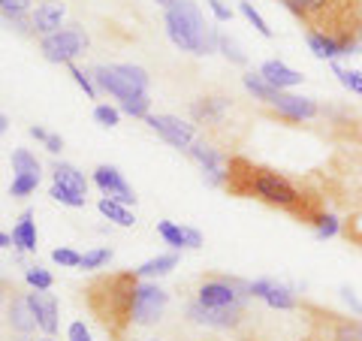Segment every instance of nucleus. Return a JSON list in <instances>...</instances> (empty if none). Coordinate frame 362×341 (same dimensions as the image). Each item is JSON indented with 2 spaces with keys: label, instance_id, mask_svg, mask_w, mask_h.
Returning a JSON list of instances; mask_svg holds the SVG:
<instances>
[{
  "label": "nucleus",
  "instance_id": "33",
  "mask_svg": "<svg viewBox=\"0 0 362 341\" xmlns=\"http://www.w3.org/2000/svg\"><path fill=\"white\" fill-rule=\"evenodd\" d=\"M25 281L30 284L33 290H52V284H54L52 272H45L42 266H30V269L25 272Z\"/></svg>",
  "mask_w": 362,
  "mask_h": 341
},
{
  "label": "nucleus",
  "instance_id": "26",
  "mask_svg": "<svg viewBox=\"0 0 362 341\" xmlns=\"http://www.w3.org/2000/svg\"><path fill=\"white\" fill-rule=\"evenodd\" d=\"M341 221H338V214H332V212H320L314 218V233H317V238H332V236H338L341 233Z\"/></svg>",
  "mask_w": 362,
  "mask_h": 341
},
{
  "label": "nucleus",
  "instance_id": "51",
  "mask_svg": "<svg viewBox=\"0 0 362 341\" xmlns=\"http://www.w3.org/2000/svg\"><path fill=\"white\" fill-rule=\"evenodd\" d=\"M37 341H54V338H52V335H45V338H37Z\"/></svg>",
  "mask_w": 362,
  "mask_h": 341
},
{
  "label": "nucleus",
  "instance_id": "38",
  "mask_svg": "<svg viewBox=\"0 0 362 341\" xmlns=\"http://www.w3.org/2000/svg\"><path fill=\"white\" fill-rule=\"evenodd\" d=\"M52 260H54L58 266H66V269L82 266V254H76L73 248H58V251H52Z\"/></svg>",
  "mask_w": 362,
  "mask_h": 341
},
{
  "label": "nucleus",
  "instance_id": "9",
  "mask_svg": "<svg viewBox=\"0 0 362 341\" xmlns=\"http://www.w3.org/2000/svg\"><path fill=\"white\" fill-rule=\"evenodd\" d=\"M187 320L211 329H235L245 320V305H230V308H206L197 299L187 305Z\"/></svg>",
  "mask_w": 362,
  "mask_h": 341
},
{
  "label": "nucleus",
  "instance_id": "47",
  "mask_svg": "<svg viewBox=\"0 0 362 341\" xmlns=\"http://www.w3.org/2000/svg\"><path fill=\"white\" fill-rule=\"evenodd\" d=\"M13 293H16V290H9V284H6L4 278H0V302L9 299V296H13Z\"/></svg>",
  "mask_w": 362,
  "mask_h": 341
},
{
  "label": "nucleus",
  "instance_id": "43",
  "mask_svg": "<svg viewBox=\"0 0 362 341\" xmlns=\"http://www.w3.org/2000/svg\"><path fill=\"white\" fill-rule=\"evenodd\" d=\"M272 278H257V281H251V299H266V293H269V287H272Z\"/></svg>",
  "mask_w": 362,
  "mask_h": 341
},
{
  "label": "nucleus",
  "instance_id": "23",
  "mask_svg": "<svg viewBox=\"0 0 362 341\" xmlns=\"http://www.w3.org/2000/svg\"><path fill=\"white\" fill-rule=\"evenodd\" d=\"M178 266V254H160V257H151L148 263H142L139 269H133L139 278H160V275H169Z\"/></svg>",
  "mask_w": 362,
  "mask_h": 341
},
{
  "label": "nucleus",
  "instance_id": "18",
  "mask_svg": "<svg viewBox=\"0 0 362 341\" xmlns=\"http://www.w3.org/2000/svg\"><path fill=\"white\" fill-rule=\"evenodd\" d=\"M157 233H160L163 242L173 245L175 251H181V248H199L202 245L199 230H194V226H178L173 221H160V224H157Z\"/></svg>",
  "mask_w": 362,
  "mask_h": 341
},
{
  "label": "nucleus",
  "instance_id": "50",
  "mask_svg": "<svg viewBox=\"0 0 362 341\" xmlns=\"http://www.w3.org/2000/svg\"><path fill=\"white\" fill-rule=\"evenodd\" d=\"M154 4H160V6H163V9H166V6H169V4H173V0H154Z\"/></svg>",
  "mask_w": 362,
  "mask_h": 341
},
{
  "label": "nucleus",
  "instance_id": "52",
  "mask_svg": "<svg viewBox=\"0 0 362 341\" xmlns=\"http://www.w3.org/2000/svg\"><path fill=\"white\" fill-rule=\"evenodd\" d=\"M18 341H33V338H28V335H21V338H18Z\"/></svg>",
  "mask_w": 362,
  "mask_h": 341
},
{
  "label": "nucleus",
  "instance_id": "36",
  "mask_svg": "<svg viewBox=\"0 0 362 341\" xmlns=\"http://www.w3.org/2000/svg\"><path fill=\"white\" fill-rule=\"evenodd\" d=\"M112 260V248H94V251L82 254V269H100Z\"/></svg>",
  "mask_w": 362,
  "mask_h": 341
},
{
  "label": "nucleus",
  "instance_id": "2",
  "mask_svg": "<svg viewBox=\"0 0 362 341\" xmlns=\"http://www.w3.org/2000/svg\"><path fill=\"white\" fill-rule=\"evenodd\" d=\"M139 290L136 272H115L100 275L85 287V305L97 317V323L106 329L112 341H124L127 329L133 326V302Z\"/></svg>",
  "mask_w": 362,
  "mask_h": 341
},
{
  "label": "nucleus",
  "instance_id": "46",
  "mask_svg": "<svg viewBox=\"0 0 362 341\" xmlns=\"http://www.w3.org/2000/svg\"><path fill=\"white\" fill-rule=\"evenodd\" d=\"M30 136H33V139H40V142H45V139H49V130L40 127V124H33V127H30Z\"/></svg>",
  "mask_w": 362,
  "mask_h": 341
},
{
  "label": "nucleus",
  "instance_id": "11",
  "mask_svg": "<svg viewBox=\"0 0 362 341\" xmlns=\"http://www.w3.org/2000/svg\"><path fill=\"white\" fill-rule=\"evenodd\" d=\"M28 305H30L33 317H37V326L42 329L45 335L58 333V299H54L49 290H33V293H28Z\"/></svg>",
  "mask_w": 362,
  "mask_h": 341
},
{
  "label": "nucleus",
  "instance_id": "45",
  "mask_svg": "<svg viewBox=\"0 0 362 341\" xmlns=\"http://www.w3.org/2000/svg\"><path fill=\"white\" fill-rule=\"evenodd\" d=\"M42 145H45V151H52V154H58V151L64 149V139H61V136H54V133H49V139H45Z\"/></svg>",
  "mask_w": 362,
  "mask_h": 341
},
{
  "label": "nucleus",
  "instance_id": "3",
  "mask_svg": "<svg viewBox=\"0 0 362 341\" xmlns=\"http://www.w3.org/2000/svg\"><path fill=\"white\" fill-rule=\"evenodd\" d=\"M163 25H166V33H169V40H173V45L181 52H190V54L218 52L221 33L214 30V25H209V21L202 18L194 0H173V4L166 6Z\"/></svg>",
  "mask_w": 362,
  "mask_h": 341
},
{
  "label": "nucleus",
  "instance_id": "17",
  "mask_svg": "<svg viewBox=\"0 0 362 341\" xmlns=\"http://www.w3.org/2000/svg\"><path fill=\"white\" fill-rule=\"evenodd\" d=\"M259 76L266 79V82L272 88L278 91H287V88H296L305 82V76L299 70H293V67H287L284 61H266L263 67H259Z\"/></svg>",
  "mask_w": 362,
  "mask_h": 341
},
{
  "label": "nucleus",
  "instance_id": "53",
  "mask_svg": "<svg viewBox=\"0 0 362 341\" xmlns=\"http://www.w3.org/2000/svg\"><path fill=\"white\" fill-rule=\"evenodd\" d=\"M359 45H362V25H359Z\"/></svg>",
  "mask_w": 362,
  "mask_h": 341
},
{
  "label": "nucleus",
  "instance_id": "21",
  "mask_svg": "<svg viewBox=\"0 0 362 341\" xmlns=\"http://www.w3.org/2000/svg\"><path fill=\"white\" fill-rule=\"evenodd\" d=\"M52 175H54V185H64L76 193H82V197L88 193V178H85V173H78L73 163H54Z\"/></svg>",
  "mask_w": 362,
  "mask_h": 341
},
{
  "label": "nucleus",
  "instance_id": "14",
  "mask_svg": "<svg viewBox=\"0 0 362 341\" xmlns=\"http://www.w3.org/2000/svg\"><path fill=\"white\" fill-rule=\"evenodd\" d=\"M64 4L61 0H45L37 9L30 13V30L40 33V37H52V33L61 30V21H64Z\"/></svg>",
  "mask_w": 362,
  "mask_h": 341
},
{
  "label": "nucleus",
  "instance_id": "20",
  "mask_svg": "<svg viewBox=\"0 0 362 341\" xmlns=\"http://www.w3.org/2000/svg\"><path fill=\"white\" fill-rule=\"evenodd\" d=\"M305 40H308V49L320 61H335L338 54H341V45H338V40L329 37V33H323V30H305Z\"/></svg>",
  "mask_w": 362,
  "mask_h": 341
},
{
  "label": "nucleus",
  "instance_id": "30",
  "mask_svg": "<svg viewBox=\"0 0 362 341\" xmlns=\"http://www.w3.org/2000/svg\"><path fill=\"white\" fill-rule=\"evenodd\" d=\"M49 193H52L54 202H61V206H66V209H82V206H85V197H82V193H76V190L64 187V185H52Z\"/></svg>",
  "mask_w": 362,
  "mask_h": 341
},
{
  "label": "nucleus",
  "instance_id": "39",
  "mask_svg": "<svg viewBox=\"0 0 362 341\" xmlns=\"http://www.w3.org/2000/svg\"><path fill=\"white\" fill-rule=\"evenodd\" d=\"M341 233H344V236L350 238V242L362 245V212H359V214H354V218H350V221H344Z\"/></svg>",
  "mask_w": 362,
  "mask_h": 341
},
{
  "label": "nucleus",
  "instance_id": "10",
  "mask_svg": "<svg viewBox=\"0 0 362 341\" xmlns=\"http://www.w3.org/2000/svg\"><path fill=\"white\" fill-rule=\"evenodd\" d=\"M94 185L100 187V193L103 197H109V200H115V202H121V206H136V193H133V187L124 181V175L118 173L115 166H97L94 169Z\"/></svg>",
  "mask_w": 362,
  "mask_h": 341
},
{
  "label": "nucleus",
  "instance_id": "25",
  "mask_svg": "<svg viewBox=\"0 0 362 341\" xmlns=\"http://www.w3.org/2000/svg\"><path fill=\"white\" fill-rule=\"evenodd\" d=\"M269 308H278V311H293L296 308V296H293V290L287 287V284H272L269 293H266V299H263Z\"/></svg>",
  "mask_w": 362,
  "mask_h": 341
},
{
  "label": "nucleus",
  "instance_id": "29",
  "mask_svg": "<svg viewBox=\"0 0 362 341\" xmlns=\"http://www.w3.org/2000/svg\"><path fill=\"white\" fill-rule=\"evenodd\" d=\"M13 173H16V175L40 173V161H37V157H33L28 149H16V151H13Z\"/></svg>",
  "mask_w": 362,
  "mask_h": 341
},
{
  "label": "nucleus",
  "instance_id": "37",
  "mask_svg": "<svg viewBox=\"0 0 362 341\" xmlns=\"http://www.w3.org/2000/svg\"><path fill=\"white\" fill-rule=\"evenodd\" d=\"M94 121L97 124H103V127H115V124L121 121V109H115V106H97L94 109Z\"/></svg>",
  "mask_w": 362,
  "mask_h": 341
},
{
  "label": "nucleus",
  "instance_id": "54",
  "mask_svg": "<svg viewBox=\"0 0 362 341\" xmlns=\"http://www.w3.org/2000/svg\"><path fill=\"white\" fill-rule=\"evenodd\" d=\"M145 341H160V338H145Z\"/></svg>",
  "mask_w": 362,
  "mask_h": 341
},
{
  "label": "nucleus",
  "instance_id": "13",
  "mask_svg": "<svg viewBox=\"0 0 362 341\" xmlns=\"http://www.w3.org/2000/svg\"><path fill=\"white\" fill-rule=\"evenodd\" d=\"M323 341H362V320L359 317H341V314H323Z\"/></svg>",
  "mask_w": 362,
  "mask_h": 341
},
{
  "label": "nucleus",
  "instance_id": "31",
  "mask_svg": "<svg viewBox=\"0 0 362 341\" xmlns=\"http://www.w3.org/2000/svg\"><path fill=\"white\" fill-rule=\"evenodd\" d=\"M40 187V173H28V175H16L9 185V197H28Z\"/></svg>",
  "mask_w": 362,
  "mask_h": 341
},
{
  "label": "nucleus",
  "instance_id": "32",
  "mask_svg": "<svg viewBox=\"0 0 362 341\" xmlns=\"http://www.w3.org/2000/svg\"><path fill=\"white\" fill-rule=\"evenodd\" d=\"M151 100L148 94H139V97H130V100H121V112H127L133 118H148L151 115Z\"/></svg>",
  "mask_w": 362,
  "mask_h": 341
},
{
  "label": "nucleus",
  "instance_id": "49",
  "mask_svg": "<svg viewBox=\"0 0 362 341\" xmlns=\"http://www.w3.org/2000/svg\"><path fill=\"white\" fill-rule=\"evenodd\" d=\"M6 127H9V118L4 115V112H0V136H4V133H6Z\"/></svg>",
  "mask_w": 362,
  "mask_h": 341
},
{
  "label": "nucleus",
  "instance_id": "6",
  "mask_svg": "<svg viewBox=\"0 0 362 341\" xmlns=\"http://www.w3.org/2000/svg\"><path fill=\"white\" fill-rule=\"evenodd\" d=\"M169 305V293L157 284H139L133 302V326H154Z\"/></svg>",
  "mask_w": 362,
  "mask_h": 341
},
{
  "label": "nucleus",
  "instance_id": "44",
  "mask_svg": "<svg viewBox=\"0 0 362 341\" xmlns=\"http://www.w3.org/2000/svg\"><path fill=\"white\" fill-rule=\"evenodd\" d=\"M338 293H341V299H344V302L350 305V311H354L356 317H362V302H359V296H356V293L350 290V287H341Z\"/></svg>",
  "mask_w": 362,
  "mask_h": 341
},
{
  "label": "nucleus",
  "instance_id": "40",
  "mask_svg": "<svg viewBox=\"0 0 362 341\" xmlns=\"http://www.w3.org/2000/svg\"><path fill=\"white\" fill-rule=\"evenodd\" d=\"M0 9L6 16H25L30 9V0H0Z\"/></svg>",
  "mask_w": 362,
  "mask_h": 341
},
{
  "label": "nucleus",
  "instance_id": "41",
  "mask_svg": "<svg viewBox=\"0 0 362 341\" xmlns=\"http://www.w3.org/2000/svg\"><path fill=\"white\" fill-rule=\"evenodd\" d=\"M66 338L70 341H90V333H88L85 320H73L70 329H66Z\"/></svg>",
  "mask_w": 362,
  "mask_h": 341
},
{
  "label": "nucleus",
  "instance_id": "7",
  "mask_svg": "<svg viewBox=\"0 0 362 341\" xmlns=\"http://www.w3.org/2000/svg\"><path fill=\"white\" fill-rule=\"evenodd\" d=\"M145 124L160 136L163 142H169L173 149L178 151H187L190 145L197 142V130H194V124H187V121H181L175 115H148L145 118Z\"/></svg>",
  "mask_w": 362,
  "mask_h": 341
},
{
  "label": "nucleus",
  "instance_id": "27",
  "mask_svg": "<svg viewBox=\"0 0 362 341\" xmlns=\"http://www.w3.org/2000/svg\"><path fill=\"white\" fill-rule=\"evenodd\" d=\"M332 73L338 76V82H341L350 94H359L362 97V73L359 70H347V67H341V64H335L332 61Z\"/></svg>",
  "mask_w": 362,
  "mask_h": 341
},
{
  "label": "nucleus",
  "instance_id": "22",
  "mask_svg": "<svg viewBox=\"0 0 362 341\" xmlns=\"http://www.w3.org/2000/svg\"><path fill=\"white\" fill-rule=\"evenodd\" d=\"M242 85H245V91H247V94H251L254 100H259V103H269V106L275 103L278 94H281V91L272 88L259 73H245V76H242Z\"/></svg>",
  "mask_w": 362,
  "mask_h": 341
},
{
  "label": "nucleus",
  "instance_id": "55",
  "mask_svg": "<svg viewBox=\"0 0 362 341\" xmlns=\"http://www.w3.org/2000/svg\"><path fill=\"white\" fill-rule=\"evenodd\" d=\"M245 4H251V0H245Z\"/></svg>",
  "mask_w": 362,
  "mask_h": 341
},
{
  "label": "nucleus",
  "instance_id": "48",
  "mask_svg": "<svg viewBox=\"0 0 362 341\" xmlns=\"http://www.w3.org/2000/svg\"><path fill=\"white\" fill-rule=\"evenodd\" d=\"M9 245H13V236H6L4 230H0V248H9Z\"/></svg>",
  "mask_w": 362,
  "mask_h": 341
},
{
  "label": "nucleus",
  "instance_id": "8",
  "mask_svg": "<svg viewBox=\"0 0 362 341\" xmlns=\"http://www.w3.org/2000/svg\"><path fill=\"white\" fill-rule=\"evenodd\" d=\"M187 154L194 157V161L202 166V178H206V185H211V187H226V157L214 149L211 142H206V139H197L194 145L187 149Z\"/></svg>",
  "mask_w": 362,
  "mask_h": 341
},
{
  "label": "nucleus",
  "instance_id": "1",
  "mask_svg": "<svg viewBox=\"0 0 362 341\" xmlns=\"http://www.w3.org/2000/svg\"><path fill=\"white\" fill-rule=\"evenodd\" d=\"M226 190L235 193V197H257L266 206L290 212L308 224H314V218L320 214L314 206H308V200L302 197V190L290 178L269 166L247 163L245 157H230V163H226Z\"/></svg>",
  "mask_w": 362,
  "mask_h": 341
},
{
  "label": "nucleus",
  "instance_id": "28",
  "mask_svg": "<svg viewBox=\"0 0 362 341\" xmlns=\"http://www.w3.org/2000/svg\"><path fill=\"white\" fill-rule=\"evenodd\" d=\"M218 49H221V54L230 64H235V67H245L247 64V54L239 49V42H235L233 37H226V33H221V40H218Z\"/></svg>",
  "mask_w": 362,
  "mask_h": 341
},
{
  "label": "nucleus",
  "instance_id": "5",
  "mask_svg": "<svg viewBox=\"0 0 362 341\" xmlns=\"http://www.w3.org/2000/svg\"><path fill=\"white\" fill-rule=\"evenodd\" d=\"M40 49H42L45 61H52V64H73L78 54L88 52V33L78 25L61 28L58 33H52V37H42Z\"/></svg>",
  "mask_w": 362,
  "mask_h": 341
},
{
  "label": "nucleus",
  "instance_id": "34",
  "mask_svg": "<svg viewBox=\"0 0 362 341\" xmlns=\"http://www.w3.org/2000/svg\"><path fill=\"white\" fill-rule=\"evenodd\" d=\"M239 13L247 18V21H251V25L257 28V33H259V37H266V40H272V28L266 25V18L263 16H259L257 13V9L251 6V4H245V0H242V4H239Z\"/></svg>",
  "mask_w": 362,
  "mask_h": 341
},
{
  "label": "nucleus",
  "instance_id": "12",
  "mask_svg": "<svg viewBox=\"0 0 362 341\" xmlns=\"http://www.w3.org/2000/svg\"><path fill=\"white\" fill-rule=\"evenodd\" d=\"M272 109L278 112L284 121H311V118H317L320 115V106L314 103L311 97H296V94H284L281 91L278 94V100L272 103Z\"/></svg>",
  "mask_w": 362,
  "mask_h": 341
},
{
  "label": "nucleus",
  "instance_id": "42",
  "mask_svg": "<svg viewBox=\"0 0 362 341\" xmlns=\"http://www.w3.org/2000/svg\"><path fill=\"white\" fill-rule=\"evenodd\" d=\"M209 9L214 13V18L218 21H233V9L223 4V0H209Z\"/></svg>",
  "mask_w": 362,
  "mask_h": 341
},
{
  "label": "nucleus",
  "instance_id": "19",
  "mask_svg": "<svg viewBox=\"0 0 362 341\" xmlns=\"http://www.w3.org/2000/svg\"><path fill=\"white\" fill-rule=\"evenodd\" d=\"M13 245L18 251H37V224H33V212H21L18 224L13 226Z\"/></svg>",
  "mask_w": 362,
  "mask_h": 341
},
{
  "label": "nucleus",
  "instance_id": "16",
  "mask_svg": "<svg viewBox=\"0 0 362 341\" xmlns=\"http://www.w3.org/2000/svg\"><path fill=\"white\" fill-rule=\"evenodd\" d=\"M233 106V100L230 97H199L194 100V106H190V115H194L197 124H221L223 115L230 112Z\"/></svg>",
  "mask_w": 362,
  "mask_h": 341
},
{
  "label": "nucleus",
  "instance_id": "15",
  "mask_svg": "<svg viewBox=\"0 0 362 341\" xmlns=\"http://www.w3.org/2000/svg\"><path fill=\"white\" fill-rule=\"evenodd\" d=\"M6 320H9V326H13L18 335H30L33 329H40L37 317H33L30 305H28V296H21V293H13V296H9V302H6Z\"/></svg>",
  "mask_w": 362,
  "mask_h": 341
},
{
  "label": "nucleus",
  "instance_id": "4",
  "mask_svg": "<svg viewBox=\"0 0 362 341\" xmlns=\"http://www.w3.org/2000/svg\"><path fill=\"white\" fill-rule=\"evenodd\" d=\"M90 79H94L97 88L109 91V94L118 100L148 94V73L133 64H100L90 70Z\"/></svg>",
  "mask_w": 362,
  "mask_h": 341
},
{
  "label": "nucleus",
  "instance_id": "24",
  "mask_svg": "<svg viewBox=\"0 0 362 341\" xmlns=\"http://www.w3.org/2000/svg\"><path fill=\"white\" fill-rule=\"evenodd\" d=\"M97 209H100V214H103V218H109L112 224H118V226H133V224H136V214H133L127 206H121V202L109 200V197L100 200Z\"/></svg>",
  "mask_w": 362,
  "mask_h": 341
},
{
  "label": "nucleus",
  "instance_id": "35",
  "mask_svg": "<svg viewBox=\"0 0 362 341\" xmlns=\"http://www.w3.org/2000/svg\"><path fill=\"white\" fill-rule=\"evenodd\" d=\"M66 67H70V76L76 79V85H78V88H82L85 94H88V100H97V85H94V79H90V73L78 70L76 64H66Z\"/></svg>",
  "mask_w": 362,
  "mask_h": 341
}]
</instances>
